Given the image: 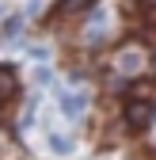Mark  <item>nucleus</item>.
<instances>
[{"mask_svg":"<svg viewBox=\"0 0 156 160\" xmlns=\"http://www.w3.org/2000/svg\"><path fill=\"white\" fill-rule=\"evenodd\" d=\"M145 4H156V0H145Z\"/></svg>","mask_w":156,"mask_h":160,"instance_id":"nucleus-10","label":"nucleus"},{"mask_svg":"<svg viewBox=\"0 0 156 160\" xmlns=\"http://www.w3.org/2000/svg\"><path fill=\"white\" fill-rule=\"evenodd\" d=\"M19 31H23V19H19V15H12L8 23H4V38H15Z\"/></svg>","mask_w":156,"mask_h":160,"instance_id":"nucleus-7","label":"nucleus"},{"mask_svg":"<svg viewBox=\"0 0 156 160\" xmlns=\"http://www.w3.org/2000/svg\"><path fill=\"white\" fill-rule=\"evenodd\" d=\"M126 122L129 130H145L152 122V103H145V99H133V103L126 107Z\"/></svg>","mask_w":156,"mask_h":160,"instance_id":"nucleus-4","label":"nucleus"},{"mask_svg":"<svg viewBox=\"0 0 156 160\" xmlns=\"http://www.w3.org/2000/svg\"><path fill=\"white\" fill-rule=\"evenodd\" d=\"M114 69H118L122 76H141L149 69V50L141 42H126L118 53H114Z\"/></svg>","mask_w":156,"mask_h":160,"instance_id":"nucleus-1","label":"nucleus"},{"mask_svg":"<svg viewBox=\"0 0 156 160\" xmlns=\"http://www.w3.org/2000/svg\"><path fill=\"white\" fill-rule=\"evenodd\" d=\"M91 4H95V0H57L53 12H50V23H53V19H57V23H65V19H76V15H84Z\"/></svg>","mask_w":156,"mask_h":160,"instance_id":"nucleus-3","label":"nucleus"},{"mask_svg":"<svg viewBox=\"0 0 156 160\" xmlns=\"http://www.w3.org/2000/svg\"><path fill=\"white\" fill-rule=\"evenodd\" d=\"M50 149H53L57 156H69V152H72V137H69V133H53V130H50Z\"/></svg>","mask_w":156,"mask_h":160,"instance_id":"nucleus-6","label":"nucleus"},{"mask_svg":"<svg viewBox=\"0 0 156 160\" xmlns=\"http://www.w3.org/2000/svg\"><path fill=\"white\" fill-rule=\"evenodd\" d=\"M31 122H34V103H27V111H23V114H19V126H23V130H27Z\"/></svg>","mask_w":156,"mask_h":160,"instance_id":"nucleus-8","label":"nucleus"},{"mask_svg":"<svg viewBox=\"0 0 156 160\" xmlns=\"http://www.w3.org/2000/svg\"><path fill=\"white\" fill-rule=\"evenodd\" d=\"M15 88H19V84H15V72L0 65V103H4V99H12V95H15Z\"/></svg>","mask_w":156,"mask_h":160,"instance_id":"nucleus-5","label":"nucleus"},{"mask_svg":"<svg viewBox=\"0 0 156 160\" xmlns=\"http://www.w3.org/2000/svg\"><path fill=\"white\" fill-rule=\"evenodd\" d=\"M57 99H61L65 118H72V122L84 118V111H88V92H57Z\"/></svg>","mask_w":156,"mask_h":160,"instance_id":"nucleus-2","label":"nucleus"},{"mask_svg":"<svg viewBox=\"0 0 156 160\" xmlns=\"http://www.w3.org/2000/svg\"><path fill=\"white\" fill-rule=\"evenodd\" d=\"M34 80H42V84H50V69H46V65H38V69H34Z\"/></svg>","mask_w":156,"mask_h":160,"instance_id":"nucleus-9","label":"nucleus"}]
</instances>
